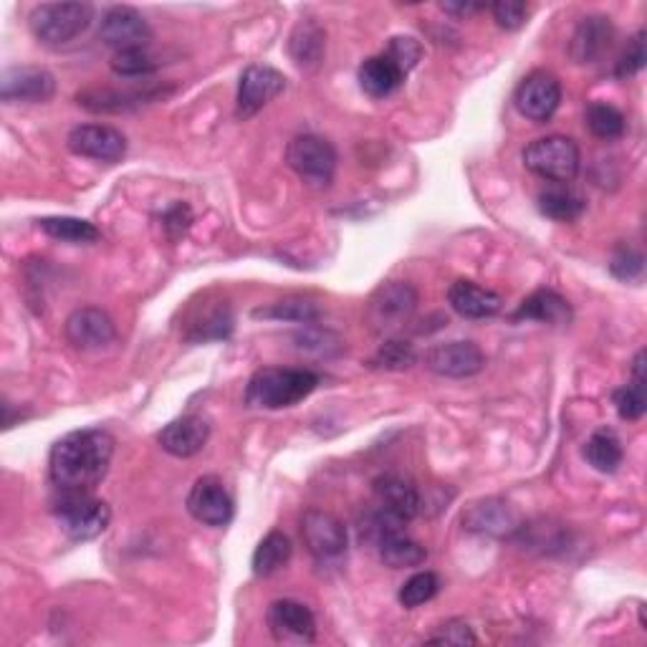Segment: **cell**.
I'll use <instances>...</instances> for the list:
<instances>
[{"label": "cell", "instance_id": "cell-1", "mask_svg": "<svg viewBox=\"0 0 647 647\" xmlns=\"http://www.w3.org/2000/svg\"><path fill=\"white\" fill-rule=\"evenodd\" d=\"M112 433L101 427L74 431L57 440L49 456L51 483L66 494H91L107 478L114 458Z\"/></svg>", "mask_w": 647, "mask_h": 647}, {"label": "cell", "instance_id": "cell-2", "mask_svg": "<svg viewBox=\"0 0 647 647\" xmlns=\"http://www.w3.org/2000/svg\"><path fill=\"white\" fill-rule=\"evenodd\" d=\"M319 374L296 368H263L248 380L246 405L259 410L294 408L314 393Z\"/></svg>", "mask_w": 647, "mask_h": 647}, {"label": "cell", "instance_id": "cell-3", "mask_svg": "<svg viewBox=\"0 0 647 647\" xmlns=\"http://www.w3.org/2000/svg\"><path fill=\"white\" fill-rule=\"evenodd\" d=\"M94 8L89 3H43L28 15L30 34L43 46H64L89 28Z\"/></svg>", "mask_w": 647, "mask_h": 647}, {"label": "cell", "instance_id": "cell-4", "mask_svg": "<svg viewBox=\"0 0 647 647\" xmlns=\"http://www.w3.org/2000/svg\"><path fill=\"white\" fill-rule=\"evenodd\" d=\"M524 165L544 181L567 185L580 175V147L574 139L561 135L534 139L524 150Z\"/></svg>", "mask_w": 647, "mask_h": 647}, {"label": "cell", "instance_id": "cell-5", "mask_svg": "<svg viewBox=\"0 0 647 647\" xmlns=\"http://www.w3.org/2000/svg\"><path fill=\"white\" fill-rule=\"evenodd\" d=\"M53 513H57L64 534L74 542L97 539L107 532L109 521H112V511L104 501H99L91 494H66V490H61L57 503H53Z\"/></svg>", "mask_w": 647, "mask_h": 647}, {"label": "cell", "instance_id": "cell-6", "mask_svg": "<svg viewBox=\"0 0 647 647\" xmlns=\"http://www.w3.org/2000/svg\"><path fill=\"white\" fill-rule=\"evenodd\" d=\"M286 162L303 183L319 187H329L337 173V150L329 139L316 135H299L286 147Z\"/></svg>", "mask_w": 647, "mask_h": 647}, {"label": "cell", "instance_id": "cell-7", "mask_svg": "<svg viewBox=\"0 0 647 647\" xmlns=\"http://www.w3.org/2000/svg\"><path fill=\"white\" fill-rule=\"evenodd\" d=\"M418 309V291L405 281H389L372 294L368 303V319L372 329L395 332L408 324Z\"/></svg>", "mask_w": 647, "mask_h": 647}, {"label": "cell", "instance_id": "cell-8", "mask_svg": "<svg viewBox=\"0 0 647 647\" xmlns=\"http://www.w3.org/2000/svg\"><path fill=\"white\" fill-rule=\"evenodd\" d=\"M101 43L109 46L114 53L147 49L152 41V28L145 21V15L129 5L109 8L99 26Z\"/></svg>", "mask_w": 647, "mask_h": 647}, {"label": "cell", "instance_id": "cell-9", "mask_svg": "<svg viewBox=\"0 0 647 647\" xmlns=\"http://www.w3.org/2000/svg\"><path fill=\"white\" fill-rule=\"evenodd\" d=\"M286 89V76L274 66L251 64L240 74L238 97H236V116L238 120H251L261 112L269 101H274Z\"/></svg>", "mask_w": 647, "mask_h": 647}, {"label": "cell", "instance_id": "cell-10", "mask_svg": "<svg viewBox=\"0 0 647 647\" xmlns=\"http://www.w3.org/2000/svg\"><path fill=\"white\" fill-rule=\"evenodd\" d=\"M187 511L200 524L221 528L231 524L236 503H233L228 488L223 486L221 478L202 475V478L195 481L190 494H187Z\"/></svg>", "mask_w": 647, "mask_h": 647}, {"label": "cell", "instance_id": "cell-11", "mask_svg": "<svg viewBox=\"0 0 647 647\" xmlns=\"http://www.w3.org/2000/svg\"><path fill=\"white\" fill-rule=\"evenodd\" d=\"M66 145L79 158L109 162V165H114L127 154V137L109 124H79L69 132Z\"/></svg>", "mask_w": 647, "mask_h": 647}, {"label": "cell", "instance_id": "cell-12", "mask_svg": "<svg viewBox=\"0 0 647 647\" xmlns=\"http://www.w3.org/2000/svg\"><path fill=\"white\" fill-rule=\"evenodd\" d=\"M301 539L316 559H339L347 551V528L329 511L309 509L301 517Z\"/></svg>", "mask_w": 647, "mask_h": 647}, {"label": "cell", "instance_id": "cell-13", "mask_svg": "<svg viewBox=\"0 0 647 647\" xmlns=\"http://www.w3.org/2000/svg\"><path fill=\"white\" fill-rule=\"evenodd\" d=\"M517 109L536 124L549 122L561 104V84L551 72H532L517 89Z\"/></svg>", "mask_w": 647, "mask_h": 647}, {"label": "cell", "instance_id": "cell-14", "mask_svg": "<svg viewBox=\"0 0 647 647\" xmlns=\"http://www.w3.org/2000/svg\"><path fill=\"white\" fill-rule=\"evenodd\" d=\"M271 635L284 645H309L316 640V620L307 605L296 599H278L266 614Z\"/></svg>", "mask_w": 647, "mask_h": 647}, {"label": "cell", "instance_id": "cell-15", "mask_svg": "<svg viewBox=\"0 0 647 647\" xmlns=\"http://www.w3.org/2000/svg\"><path fill=\"white\" fill-rule=\"evenodd\" d=\"M66 341L74 349H82V352H97V349H104L112 345L116 337L112 316L107 314L104 309L97 307H82L69 314L64 324Z\"/></svg>", "mask_w": 647, "mask_h": 647}, {"label": "cell", "instance_id": "cell-16", "mask_svg": "<svg viewBox=\"0 0 647 647\" xmlns=\"http://www.w3.org/2000/svg\"><path fill=\"white\" fill-rule=\"evenodd\" d=\"M425 368L440 374V377L463 380L486 368V354L473 341H448V345H435L433 349H427Z\"/></svg>", "mask_w": 647, "mask_h": 647}, {"label": "cell", "instance_id": "cell-17", "mask_svg": "<svg viewBox=\"0 0 647 647\" xmlns=\"http://www.w3.org/2000/svg\"><path fill=\"white\" fill-rule=\"evenodd\" d=\"M57 94V79L41 66H13L0 79V97L8 104L26 101V104H43Z\"/></svg>", "mask_w": 647, "mask_h": 647}, {"label": "cell", "instance_id": "cell-18", "mask_svg": "<svg viewBox=\"0 0 647 647\" xmlns=\"http://www.w3.org/2000/svg\"><path fill=\"white\" fill-rule=\"evenodd\" d=\"M210 423L202 415H183L162 427L160 448L175 458H192L208 446Z\"/></svg>", "mask_w": 647, "mask_h": 647}, {"label": "cell", "instance_id": "cell-19", "mask_svg": "<svg viewBox=\"0 0 647 647\" xmlns=\"http://www.w3.org/2000/svg\"><path fill=\"white\" fill-rule=\"evenodd\" d=\"M614 41V26L607 15H587L576 26L572 43H569V57L576 64H595L610 51Z\"/></svg>", "mask_w": 647, "mask_h": 647}, {"label": "cell", "instance_id": "cell-20", "mask_svg": "<svg viewBox=\"0 0 647 647\" xmlns=\"http://www.w3.org/2000/svg\"><path fill=\"white\" fill-rule=\"evenodd\" d=\"M374 498H377L380 509L393 513V517L405 521V524L420 513V494L415 483L402 478V475L397 473L380 475V478L374 481Z\"/></svg>", "mask_w": 647, "mask_h": 647}, {"label": "cell", "instance_id": "cell-21", "mask_svg": "<svg viewBox=\"0 0 647 647\" xmlns=\"http://www.w3.org/2000/svg\"><path fill=\"white\" fill-rule=\"evenodd\" d=\"M448 301L463 319H490L503 307V299L496 291L463 278L448 288Z\"/></svg>", "mask_w": 647, "mask_h": 647}, {"label": "cell", "instance_id": "cell-22", "mask_svg": "<svg viewBox=\"0 0 647 647\" xmlns=\"http://www.w3.org/2000/svg\"><path fill=\"white\" fill-rule=\"evenodd\" d=\"M463 524L471 528V532H483V534H511L519 528L517 513L509 503L496 501V498H488V501L473 503V509L463 517Z\"/></svg>", "mask_w": 647, "mask_h": 647}, {"label": "cell", "instance_id": "cell-23", "mask_svg": "<svg viewBox=\"0 0 647 647\" xmlns=\"http://www.w3.org/2000/svg\"><path fill=\"white\" fill-rule=\"evenodd\" d=\"M405 74L393 59L380 53V57H370L360 66V87L364 94H370L372 99H385L389 94H395L402 87Z\"/></svg>", "mask_w": 647, "mask_h": 647}, {"label": "cell", "instance_id": "cell-24", "mask_svg": "<svg viewBox=\"0 0 647 647\" xmlns=\"http://www.w3.org/2000/svg\"><path fill=\"white\" fill-rule=\"evenodd\" d=\"M513 319L517 322H521V319H534V322L544 324H569L572 322V307H569L564 296L542 288V291H534L528 299L521 301Z\"/></svg>", "mask_w": 647, "mask_h": 647}, {"label": "cell", "instance_id": "cell-25", "mask_svg": "<svg viewBox=\"0 0 647 647\" xmlns=\"http://www.w3.org/2000/svg\"><path fill=\"white\" fill-rule=\"evenodd\" d=\"M377 549H380L382 564L389 569H412V567L425 564L427 559V549L423 544L408 539L402 532L382 536L377 542Z\"/></svg>", "mask_w": 647, "mask_h": 647}, {"label": "cell", "instance_id": "cell-26", "mask_svg": "<svg viewBox=\"0 0 647 647\" xmlns=\"http://www.w3.org/2000/svg\"><path fill=\"white\" fill-rule=\"evenodd\" d=\"M158 97L152 91H116V89H87L76 101L89 112H124V109L139 107Z\"/></svg>", "mask_w": 647, "mask_h": 647}, {"label": "cell", "instance_id": "cell-27", "mask_svg": "<svg viewBox=\"0 0 647 647\" xmlns=\"http://www.w3.org/2000/svg\"><path fill=\"white\" fill-rule=\"evenodd\" d=\"M288 49H291V57L301 69L319 66L322 64L324 49H326L324 30L311 21L299 23L291 36V43H288Z\"/></svg>", "mask_w": 647, "mask_h": 647}, {"label": "cell", "instance_id": "cell-28", "mask_svg": "<svg viewBox=\"0 0 647 647\" xmlns=\"http://www.w3.org/2000/svg\"><path fill=\"white\" fill-rule=\"evenodd\" d=\"M291 542L284 532H271L261 539L253 551V574L256 576H271L281 572L291 559Z\"/></svg>", "mask_w": 647, "mask_h": 647}, {"label": "cell", "instance_id": "cell-29", "mask_svg": "<svg viewBox=\"0 0 647 647\" xmlns=\"http://www.w3.org/2000/svg\"><path fill=\"white\" fill-rule=\"evenodd\" d=\"M539 210L551 221L574 223L587 210V202L569 187H549L539 195Z\"/></svg>", "mask_w": 647, "mask_h": 647}, {"label": "cell", "instance_id": "cell-30", "mask_svg": "<svg viewBox=\"0 0 647 647\" xmlns=\"http://www.w3.org/2000/svg\"><path fill=\"white\" fill-rule=\"evenodd\" d=\"M584 458L599 473H614L622 465V443L612 431H597L584 446Z\"/></svg>", "mask_w": 647, "mask_h": 647}, {"label": "cell", "instance_id": "cell-31", "mask_svg": "<svg viewBox=\"0 0 647 647\" xmlns=\"http://www.w3.org/2000/svg\"><path fill=\"white\" fill-rule=\"evenodd\" d=\"M584 124H587L592 135L597 139H605V142L620 139L627 129L625 114H622L618 107L607 104V101H592L587 112H584Z\"/></svg>", "mask_w": 647, "mask_h": 647}, {"label": "cell", "instance_id": "cell-32", "mask_svg": "<svg viewBox=\"0 0 647 647\" xmlns=\"http://www.w3.org/2000/svg\"><path fill=\"white\" fill-rule=\"evenodd\" d=\"M38 228H41L46 236L64 240V244H94L99 240V231L94 228L89 221H82V217H41L38 221Z\"/></svg>", "mask_w": 647, "mask_h": 647}, {"label": "cell", "instance_id": "cell-33", "mask_svg": "<svg viewBox=\"0 0 647 647\" xmlns=\"http://www.w3.org/2000/svg\"><path fill=\"white\" fill-rule=\"evenodd\" d=\"M440 592V576L435 572H418L412 574L408 582L400 587V605L405 610H415V607L431 602V599Z\"/></svg>", "mask_w": 647, "mask_h": 647}, {"label": "cell", "instance_id": "cell-34", "mask_svg": "<svg viewBox=\"0 0 647 647\" xmlns=\"http://www.w3.org/2000/svg\"><path fill=\"white\" fill-rule=\"evenodd\" d=\"M233 329V316L228 303H217L215 309H210L206 316L195 319L192 332L187 337L195 341H208V339H225Z\"/></svg>", "mask_w": 647, "mask_h": 647}, {"label": "cell", "instance_id": "cell-35", "mask_svg": "<svg viewBox=\"0 0 647 647\" xmlns=\"http://www.w3.org/2000/svg\"><path fill=\"white\" fill-rule=\"evenodd\" d=\"M253 316L263 319H284V322H299V324H311L319 319V309L314 301L307 299H286L278 303H271L266 309H256Z\"/></svg>", "mask_w": 647, "mask_h": 647}, {"label": "cell", "instance_id": "cell-36", "mask_svg": "<svg viewBox=\"0 0 647 647\" xmlns=\"http://www.w3.org/2000/svg\"><path fill=\"white\" fill-rule=\"evenodd\" d=\"M112 72L116 76H124V79H137V76H147L158 69V61L147 49H132V51H120L114 53L112 61H109Z\"/></svg>", "mask_w": 647, "mask_h": 647}, {"label": "cell", "instance_id": "cell-37", "mask_svg": "<svg viewBox=\"0 0 647 647\" xmlns=\"http://www.w3.org/2000/svg\"><path fill=\"white\" fill-rule=\"evenodd\" d=\"M612 400H614V408H618L622 420H640L647 410V397H645L643 382H633V385L614 389Z\"/></svg>", "mask_w": 647, "mask_h": 647}, {"label": "cell", "instance_id": "cell-38", "mask_svg": "<svg viewBox=\"0 0 647 647\" xmlns=\"http://www.w3.org/2000/svg\"><path fill=\"white\" fill-rule=\"evenodd\" d=\"M415 362V349L408 341L389 339L380 347V352L374 354L372 364L380 370H408Z\"/></svg>", "mask_w": 647, "mask_h": 647}, {"label": "cell", "instance_id": "cell-39", "mask_svg": "<svg viewBox=\"0 0 647 647\" xmlns=\"http://www.w3.org/2000/svg\"><path fill=\"white\" fill-rule=\"evenodd\" d=\"M643 269H645V259L643 253L637 251V248L622 244L614 248L612 259H610V271L614 278L620 281H635L643 276Z\"/></svg>", "mask_w": 647, "mask_h": 647}, {"label": "cell", "instance_id": "cell-40", "mask_svg": "<svg viewBox=\"0 0 647 647\" xmlns=\"http://www.w3.org/2000/svg\"><path fill=\"white\" fill-rule=\"evenodd\" d=\"M645 61H647L645 30H637V34L633 36V41L627 43V49L622 51L618 66H614V76H618V79H630V76L643 72Z\"/></svg>", "mask_w": 647, "mask_h": 647}, {"label": "cell", "instance_id": "cell-41", "mask_svg": "<svg viewBox=\"0 0 647 647\" xmlns=\"http://www.w3.org/2000/svg\"><path fill=\"white\" fill-rule=\"evenodd\" d=\"M420 53H423V49H420V43L415 41V38L397 36V38H393V41H389L385 57L393 59L395 64L400 66V72L408 76L410 69L420 61Z\"/></svg>", "mask_w": 647, "mask_h": 647}, {"label": "cell", "instance_id": "cell-42", "mask_svg": "<svg viewBox=\"0 0 647 647\" xmlns=\"http://www.w3.org/2000/svg\"><path fill=\"white\" fill-rule=\"evenodd\" d=\"M490 13H494L498 26L506 30H517L528 18V5L524 0H498V3L490 5Z\"/></svg>", "mask_w": 647, "mask_h": 647}, {"label": "cell", "instance_id": "cell-43", "mask_svg": "<svg viewBox=\"0 0 647 647\" xmlns=\"http://www.w3.org/2000/svg\"><path fill=\"white\" fill-rule=\"evenodd\" d=\"M427 643H438V645H475L478 637L473 635V630L468 627V622L463 620H448L435 630V633L427 637Z\"/></svg>", "mask_w": 647, "mask_h": 647}, {"label": "cell", "instance_id": "cell-44", "mask_svg": "<svg viewBox=\"0 0 647 647\" xmlns=\"http://www.w3.org/2000/svg\"><path fill=\"white\" fill-rule=\"evenodd\" d=\"M165 228L173 231L175 228V236H181V233L187 228V223H190V208L187 206H175L170 213L165 215Z\"/></svg>", "mask_w": 647, "mask_h": 647}, {"label": "cell", "instance_id": "cell-45", "mask_svg": "<svg viewBox=\"0 0 647 647\" xmlns=\"http://www.w3.org/2000/svg\"><path fill=\"white\" fill-rule=\"evenodd\" d=\"M446 13H458V15H471V13H478L483 11L486 5H478V3H443L440 5Z\"/></svg>", "mask_w": 647, "mask_h": 647}]
</instances>
